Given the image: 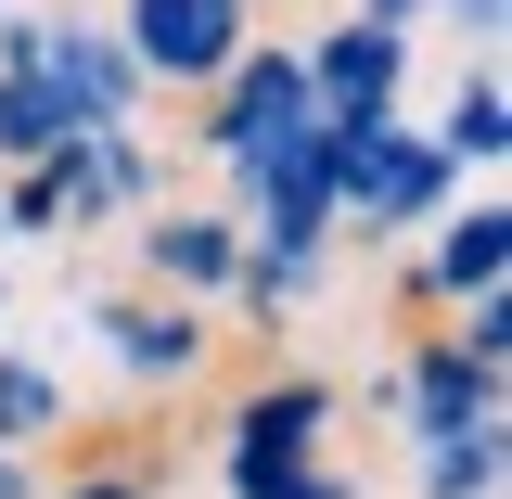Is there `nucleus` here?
<instances>
[{
  "mask_svg": "<svg viewBox=\"0 0 512 499\" xmlns=\"http://www.w3.org/2000/svg\"><path fill=\"white\" fill-rule=\"evenodd\" d=\"M320 141V103H308V64L295 52H256L218 77V167L231 180H269L282 154H308Z\"/></svg>",
  "mask_w": 512,
  "mask_h": 499,
  "instance_id": "1",
  "label": "nucleus"
},
{
  "mask_svg": "<svg viewBox=\"0 0 512 499\" xmlns=\"http://www.w3.org/2000/svg\"><path fill=\"white\" fill-rule=\"evenodd\" d=\"M116 52H128V77L218 90L244 64V0H116Z\"/></svg>",
  "mask_w": 512,
  "mask_h": 499,
  "instance_id": "2",
  "label": "nucleus"
},
{
  "mask_svg": "<svg viewBox=\"0 0 512 499\" xmlns=\"http://www.w3.org/2000/svg\"><path fill=\"white\" fill-rule=\"evenodd\" d=\"M436 192H448V154L423 128H397V116L333 128V218H423Z\"/></svg>",
  "mask_w": 512,
  "mask_h": 499,
  "instance_id": "3",
  "label": "nucleus"
},
{
  "mask_svg": "<svg viewBox=\"0 0 512 499\" xmlns=\"http://www.w3.org/2000/svg\"><path fill=\"white\" fill-rule=\"evenodd\" d=\"M397 77H410V39L384 13H359L308 52V103H320V128H372V116H397Z\"/></svg>",
  "mask_w": 512,
  "mask_h": 499,
  "instance_id": "4",
  "label": "nucleus"
},
{
  "mask_svg": "<svg viewBox=\"0 0 512 499\" xmlns=\"http://www.w3.org/2000/svg\"><path fill=\"white\" fill-rule=\"evenodd\" d=\"M500 244H512V218H500V205H461V218L436 231V295L500 308Z\"/></svg>",
  "mask_w": 512,
  "mask_h": 499,
  "instance_id": "5",
  "label": "nucleus"
},
{
  "mask_svg": "<svg viewBox=\"0 0 512 499\" xmlns=\"http://www.w3.org/2000/svg\"><path fill=\"white\" fill-rule=\"evenodd\" d=\"M500 128H512V103H500V64H474V77L448 90V116H436L448 180H461V167H500Z\"/></svg>",
  "mask_w": 512,
  "mask_h": 499,
  "instance_id": "6",
  "label": "nucleus"
},
{
  "mask_svg": "<svg viewBox=\"0 0 512 499\" xmlns=\"http://www.w3.org/2000/svg\"><path fill=\"white\" fill-rule=\"evenodd\" d=\"M231 244H244V231H218V218H167V231H154V269H167V282H231Z\"/></svg>",
  "mask_w": 512,
  "mask_h": 499,
  "instance_id": "7",
  "label": "nucleus"
},
{
  "mask_svg": "<svg viewBox=\"0 0 512 499\" xmlns=\"http://www.w3.org/2000/svg\"><path fill=\"white\" fill-rule=\"evenodd\" d=\"M26 423H52V372L0 359V436H26Z\"/></svg>",
  "mask_w": 512,
  "mask_h": 499,
  "instance_id": "8",
  "label": "nucleus"
},
{
  "mask_svg": "<svg viewBox=\"0 0 512 499\" xmlns=\"http://www.w3.org/2000/svg\"><path fill=\"white\" fill-rule=\"evenodd\" d=\"M77 499H141V487H77Z\"/></svg>",
  "mask_w": 512,
  "mask_h": 499,
  "instance_id": "9",
  "label": "nucleus"
},
{
  "mask_svg": "<svg viewBox=\"0 0 512 499\" xmlns=\"http://www.w3.org/2000/svg\"><path fill=\"white\" fill-rule=\"evenodd\" d=\"M0 499H13V474H0Z\"/></svg>",
  "mask_w": 512,
  "mask_h": 499,
  "instance_id": "10",
  "label": "nucleus"
}]
</instances>
